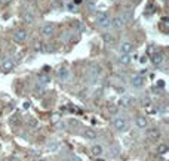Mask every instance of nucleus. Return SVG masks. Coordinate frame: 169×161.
Wrapping results in <instances>:
<instances>
[{
	"mask_svg": "<svg viewBox=\"0 0 169 161\" xmlns=\"http://www.w3.org/2000/svg\"><path fill=\"white\" fill-rule=\"evenodd\" d=\"M42 34H43V36H46V37L52 36V34H54V27H52V25H49V24H48V25H43V27H42Z\"/></svg>",
	"mask_w": 169,
	"mask_h": 161,
	"instance_id": "f8f14e48",
	"label": "nucleus"
},
{
	"mask_svg": "<svg viewBox=\"0 0 169 161\" xmlns=\"http://www.w3.org/2000/svg\"><path fill=\"white\" fill-rule=\"evenodd\" d=\"M11 161H21V160H19L18 157H12V158H11Z\"/></svg>",
	"mask_w": 169,
	"mask_h": 161,
	"instance_id": "c85d7f7f",
	"label": "nucleus"
},
{
	"mask_svg": "<svg viewBox=\"0 0 169 161\" xmlns=\"http://www.w3.org/2000/svg\"><path fill=\"white\" fill-rule=\"evenodd\" d=\"M23 19L25 21V22H33L34 21V15L31 13V12H23Z\"/></svg>",
	"mask_w": 169,
	"mask_h": 161,
	"instance_id": "2eb2a0df",
	"label": "nucleus"
},
{
	"mask_svg": "<svg viewBox=\"0 0 169 161\" xmlns=\"http://www.w3.org/2000/svg\"><path fill=\"white\" fill-rule=\"evenodd\" d=\"M168 145L166 144H162V145H159V148H157V152L160 154V155H163V154H166L168 152Z\"/></svg>",
	"mask_w": 169,
	"mask_h": 161,
	"instance_id": "412c9836",
	"label": "nucleus"
},
{
	"mask_svg": "<svg viewBox=\"0 0 169 161\" xmlns=\"http://www.w3.org/2000/svg\"><path fill=\"white\" fill-rule=\"evenodd\" d=\"M111 24L114 25V28H116V30H122V28H123V25H125V21L122 19V17H116V18H113Z\"/></svg>",
	"mask_w": 169,
	"mask_h": 161,
	"instance_id": "1a4fd4ad",
	"label": "nucleus"
},
{
	"mask_svg": "<svg viewBox=\"0 0 169 161\" xmlns=\"http://www.w3.org/2000/svg\"><path fill=\"white\" fill-rule=\"evenodd\" d=\"M102 146L101 145H94V146H92V148H90V152H92V154H94V155L95 157H98V155H101L102 154Z\"/></svg>",
	"mask_w": 169,
	"mask_h": 161,
	"instance_id": "ddd939ff",
	"label": "nucleus"
},
{
	"mask_svg": "<svg viewBox=\"0 0 169 161\" xmlns=\"http://www.w3.org/2000/svg\"><path fill=\"white\" fill-rule=\"evenodd\" d=\"M102 40H104L105 43H111L114 39H113V36L110 33H104V34H102Z\"/></svg>",
	"mask_w": 169,
	"mask_h": 161,
	"instance_id": "5701e85b",
	"label": "nucleus"
},
{
	"mask_svg": "<svg viewBox=\"0 0 169 161\" xmlns=\"http://www.w3.org/2000/svg\"><path fill=\"white\" fill-rule=\"evenodd\" d=\"M71 161H80V158H79V157H73V158H71Z\"/></svg>",
	"mask_w": 169,
	"mask_h": 161,
	"instance_id": "c756f323",
	"label": "nucleus"
},
{
	"mask_svg": "<svg viewBox=\"0 0 169 161\" xmlns=\"http://www.w3.org/2000/svg\"><path fill=\"white\" fill-rule=\"evenodd\" d=\"M68 11L70 12H77L79 9H77V6L74 5V3H70V5H68Z\"/></svg>",
	"mask_w": 169,
	"mask_h": 161,
	"instance_id": "393cba45",
	"label": "nucleus"
},
{
	"mask_svg": "<svg viewBox=\"0 0 169 161\" xmlns=\"http://www.w3.org/2000/svg\"><path fill=\"white\" fill-rule=\"evenodd\" d=\"M113 127L116 129L117 132H125V130L128 129V121H126V118H123V117L114 118V120H113Z\"/></svg>",
	"mask_w": 169,
	"mask_h": 161,
	"instance_id": "f257e3e1",
	"label": "nucleus"
},
{
	"mask_svg": "<svg viewBox=\"0 0 169 161\" xmlns=\"http://www.w3.org/2000/svg\"><path fill=\"white\" fill-rule=\"evenodd\" d=\"M151 62L153 65H160L162 62H163V56H162V53H159V52H156V53H151Z\"/></svg>",
	"mask_w": 169,
	"mask_h": 161,
	"instance_id": "0eeeda50",
	"label": "nucleus"
},
{
	"mask_svg": "<svg viewBox=\"0 0 169 161\" xmlns=\"http://www.w3.org/2000/svg\"><path fill=\"white\" fill-rule=\"evenodd\" d=\"M13 67H15V62L12 61V59H6V61H3V64H2V71L9 72L13 70Z\"/></svg>",
	"mask_w": 169,
	"mask_h": 161,
	"instance_id": "20e7f679",
	"label": "nucleus"
},
{
	"mask_svg": "<svg viewBox=\"0 0 169 161\" xmlns=\"http://www.w3.org/2000/svg\"><path fill=\"white\" fill-rule=\"evenodd\" d=\"M37 161H48V160H46V158H39Z\"/></svg>",
	"mask_w": 169,
	"mask_h": 161,
	"instance_id": "7c9ffc66",
	"label": "nucleus"
},
{
	"mask_svg": "<svg viewBox=\"0 0 169 161\" xmlns=\"http://www.w3.org/2000/svg\"><path fill=\"white\" fill-rule=\"evenodd\" d=\"M147 134L150 136L151 139H156V138H160V132H159L157 129H150L148 132H147Z\"/></svg>",
	"mask_w": 169,
	"mask_h": 161,
	"instance_id": "6ab92c4d",
	"label": "nucleus"
},
{
	"mask_svg": "<svg viewBox=\"0 0 169 161\" xmlns=\"http://www.w3.org/2000/svg\"><path fill=\"white\" fill-rule=\"evenodd\" d=\"M125 22H132V19H134V12L132 11H126L123 13V17H122Z\"/></svg>",
	"mask_w": 169,
	"mask_h": 161,
	"instance_id": "4468645a",
	"label": "nucleus"
},
{
	"mask_svg": "<svg viewBox=\"0 0 169 161\" xmlns=\"http://www.w3.org/2000/svg\"><path fill=\"white\" fill-rule=\"evenodd\" d=\"M100 72H101V67L100 65H92V68H90V76L95 78L100 76Z\"/></svg>",
	"mask_w": 169,
	"mask_h": 161,
	"instance_id": "f3484780",
	"label": "nucleus"
},
{
	"mask_svg": "<svg viewBox=\"0 0 169 161\" xmlns=\"http://www.w3.org/2000/svg\"><path fill=\"white\" fill-rule=\"evenodd\" d=\"M58 148H59V144H58V142H51V144L48 145V149L51 151V152H55V151H58Z\"/></svg>",
	"mask_w": 169,
	"mask_h": 161,
	"instance_id": "4be33fe9",
	"label": "nucleus"
},
{
	"mask_svg": "<svg viewBox=\"0 0 169 161\" xmlns=\"http://www.w3.org/2000/svg\"><path fill=\"white\" fill-rule=\"evenodd\" d=\"M30 126H31V127H36V121H34V120H30Z\"/></svg>",
	"mask_w": 169,
	"mask_h": 161,
	"instance_id": "bb28decb",
	"label": "nucleus"
},
{
	"mask_svg": "<svg viewBox=\"0 0 169 161\" xmlns=\"http://www.w3.org/2000/svg\"><path fill=\"white\" fill-rule=\"evenodd\" d=\"M34 49L37 50V52H45V46H43V43L37 41V43L34 45Z\"/></svg>",
	"mask_w": 169,
	"mask_h": 161,
	"instance_id": "b1692460",
	"label": "nucleus"
},
{
	"mask_svg": "<svg viewBox=\"0 0 169 161\" xmlns=\"http://www.w3.org/2000/svg\"><path fill=\"white\" fill-rule=\"evenodd\" d=\"M132 50H134V45H132L131 41H123V43L120 45V53H122V55H129Z\"/></svg>",
	"mask_w": 169,
	"mask_h": 161,
	"instance_id": "7ed1b4c3",
	"label": "nucleus"
},
{
	"mask_svg": "<svg viewBox=\"0 0 169 161\" xmlns=\"http://www.w3.org/2000/svg\"><path fill=\"white\" fill-rule=\"evenodd\" d=\"M119 62H120L122 65H129V64H131V56L129 55H120Z\"/></svg>",
	"mask_w": 169,
	"mask_h": 161,
	"instance_id": "a211bd4d",
	"label": "nucleus"
},
{
	"mask_svg": "<svg viewBox=\"0 0 169 161\" xmlns=\"http://www.w3.org/2000/svg\"><path fill=\"white\" fill-rule=\"evenodd\" d=\"M96 22H98V25L102 27V28H110V25H111V19H110V17L105 15V13H100L98 18H96Z\"/></svg>",
	"mask_w": 169,
	"mask_h": 161,
	"instance_id": "f03ea898",
	"label": "nucleus"
},
{
	"mask_svg": "<svg viewBox=\"0 0 169 161\" xmlns=\"http://www.w3.org/2000/svg\"><path fill=\"white\" fill-rule=\"evenodd\" d=\"M119 105L120 106H129L131 105V98H128V96L120 98V99H119Z\"/></svg>",
	"mask_w": 169,
	"mask_h": 161,
	"instance_id": "aec40b11",
	"label": "nucleus"
},
{
	"mask_svg": "<svg viewBox=\"0 0 169 161\" xmlns=\"http://www.w3.org/2000/svg\"><path fill=\"white\" fill-rule=\"evenodd\" d=\"M15 40H17V41H24V40H27V31H25V30H17V31H15Z\"/></svg>",
	"mask_w": 169,
	"mask_h": 161,
	"instance_id": "6e6552de",
	"label": "nucleus"
},
{
	"mask_svg": "<svg viewBox=\"0 0 169 161\" xmlns=\"http://www.w3.org/2000/svg\"><path fill=\"white\" fill-rule=\"evenodd\" d=\"M49 81H51V77H49V76H46V74H40V76H39L40 86H45V84H48Z\"/></svg>",
	"mask_w": 169,
	"mask_h": 161,
	"instance_id": "dca6fc26",
	"label": "nucleus"
},
{
	"mask_svg": "<svg viewBox=\"0 0 169 161\" xmlns=\"http://www.w3.org/2000/svg\"><path fill=\"white\" fill-rule=\"evenodd\" d=\"M68 77H70V71H68L67 68H59L58 70V78L61 81H67Z\"/></svg>",
	"mask_w": 169,
	"mask_h": 161,
	"instance_id": "423d86ee",
	"label": "nucleus"
},
{
	"mask_svg": "<svg viewBox=\"0 0 169 161\" xmlns=\"http://www.w3.org/2000/svg\"><path fill=\"white\" fill-rule=\"evenodd\" d=\"M135 126L138 129H146L147 127V120H146V117H136L135 118Z\"/></svg>",
	"mask_w": 169,
	"mask_h": 161,
	"instance_id": "9d476101",
	"label": "nucleus"
},
{
	"mask_svg": "<svg viewBox=\"0 0 169 161\" xmlns=\"http://www.w3.org/2000/svg\"><path fill=\"white\" fill-rule=\"evenodd\" d=\"M131 83H132V86H134V87H142V84H144V77H142V76H140V74H136V76H134V77H132Z\"/></svg>",
	"mask_w": 169,
	"mask_h": 161,
	"instance_id": "39448f33",
	"label": "nucleus"
},
{
	"mask_svg": "<svg viewBox=\"0 0 169 161\" xmlns=\"http://www.w3.org/2000/svg\"><path fill=\"white\" fill-rule=\"evenodd\" d=\"M77 27H79V30L83 33V31H86V27H84L83 24H80V22H77Z\"/></svg>",
	"mask_w": 169,
	"mask_h": 161,
	"instance_id": "a878e982",
	"label": "nucleus"
},
{
	"mask_svg": "<svg viewBox=\"0 0 169 161\" xmlns=\"http://www.w3.org/2000/svg\"><path fill=\"white\" fill-rule=\"evenodd\" d=\"M83 136L86 139H89V140H94V139H96V132L92 130V129H86L83 132Z\"/></svg>",
	"mask_w": 169,
	"mask_h": 161,
	"instance_id": "9b49d317",
	"label": "nucleus"
},
{
	"mask_svg": "<svg viewBox=\"0 0 169 161\" xmlns=\"http://www.w3.org/2000/svg\"><path fill=\"white\" fill-rule=\"evenodd\" d=\"M24 108H25V110H28V108H30V102H25V104H24Z\"/></svg>",
	"mask_w": 169,
	"mask_h": 161,
	"instance_id": "cd10ccee",
	"label": "nucleus"
}]
</instances>
